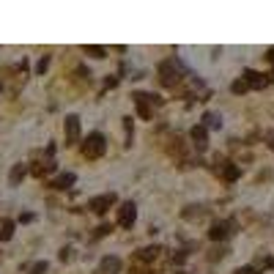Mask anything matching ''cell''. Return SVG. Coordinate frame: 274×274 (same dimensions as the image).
Masks as SVG:
<instances>
[{"label": "cell", "instance_id": "cell-1", "mask_svg": "<svg viewBox=\"0 0 274 274\" xmlns=\"http://www.w3.org/2000/svg\"><path fill=\"white\" fill-rule=\"evenodd\" d=\"M159 85H176L178 80H181V61L178 58H164L162 63H159Z\"/></svg>", "mask_w": 274, "mask_h": 274}, {"label": "cell", "instance_id": "cell-2", "mask_svg": "<svg viewBox=\"0 0 274 274\" xmlns=\"http://www.w3.org/2000/svg\"><path fill=\"white\" fill-rule=\"evenodd\" d=\"M104 148H107L104 135L102 132H91V135L85 137V143H82V157L85 159H99L104 154Z\"/></svg>", "mask_w": 274, "mask_h": 274}, {"label": "cell", "instance_id": "cell-3", "mask_svg": "<svg viewBox=\"0 0 274 274\" xmlns=\"http://www.w3.org/2000/svg\"><path fill=\"white\" fill-rule=\"evenodd\" d=\"M132 99H135V104H137L140 118H145V121H151V104H162V99L154 93H135Z\"/></svg>", "mask_w": 274, "mask_h": 274}, {"label": "cell", "instance_id": "cell-4", "mask_svg": "<svg viewBox=\"0 0 274 274\" xmlns=\"http://www.w3.org/2000/svg\"><path fill=\"white\" fill-rule=\"evenodd\" d=\"M135 217H137V206L132 203V200H126V203L118 208V225H121V228H132V225H135Z\"/></svg>", "mask_w": 274, "mask_h": 274}, {"label": "cell", "instance_id": "cell-5", "mask_svg": "<svg viewBox=\"0 0 274 274\" xmlns=\"http://www.w3.org/2000/svg\"><path fill=\"white\" fill-rule=\"evenodd\" d=\"M63 132H66V143L74 145L77 140H80V118H77V115H68V118H66V126H63Z\"/></svg>", "mask_w": 274, "mask_h": 274}, {"label": "cell", "instance_id": "cell-6", "mask_svg": "<svg viewBox=\"0 0 274 274\" xmlns=\"http://www.w3.org/2000/svg\"><path fill=\"white\" fill-rule=\"evenodd\" d=\"M233 233V222H214L211 230H208V239L211 241H222Z\"/></svg>", "mask_w": 274, "mask_h": 274}, {"label": "cell", "instance_id": "cell-7", "mask_svg": "<svg viewBox=\"0 0 274 274\" xmlns=\"http://www.w3.org/2000/svg\"><path fill=\"white\" fill-rule=\"evenodd\" d=\"M115 206V195L113 192H107V195H99V198L91 200V208H93L96 214H104L107 208H113Z\"/></svg>", "mask_w": 274, "mask_h": 274}, {"label": "cell", "instance_id": "cell-8", "mask_svg": "<svg viewBox=\"0 0 274 274\" xmlns=\"http://www.w3.org/2000/svg\"><path fill=\"white\" fill-rule=\"evenodd\" d=\"M99 272L102 274H118L121 272V260H118L115 255H107V258H102V263H99Z\"/></svg>", "mask_w": 274, "mask_h": 274}, {"label": "cell", "instance_id": "cell-9", "mask_svg": "<svg viewBox=\"0 0 274 274\" xmlns=\"http://www.w3.org/2000/svg\"><path fill=\"white\" fill-rule=\"evenodd\" d=\"M74 181H77L74 173H61L58 178H52V181H49V186H52V189H68Z\"/></svg>", "mask_w": 274, "mask_h": 274}, {"label": "cell", "instance_id": "cell-10", "mask_svg": "<svg viewBox=\"0 0 274 274\" xmlns=\"http://www.w3.org/2000/svg\"><path fill=\"white\" fill-rule=\"evenodd\" d=\"M244 82L250 85V88H263V85H266V77L258 74V71H252V68H247V71H244Z\"/></svg>", "mask_w": 274, "mask_h": 274}, {"label": "cell", "instance_id": "cell-11", "mask_svg": "<svg viewBox=\"0 0 274 274\" xmlns=\"http://www.w3.org/2000/svg\"><path fill=\"white\" fill-rule=\"evenodd\" d=\"M189 135H192V140H195L198 148H206V143H208V132H206V126H195Z\"/></svg>", "mask_w": 274, "mask_h": 274}, {"label": "cell", "instance_id": "cell-12", "mask_svg": "<svg viewBox=\"0 0 274 274\" xmlns=\"http://www.w3.org/2000/svg\"><path fill=\"white\" fill-rule=\"evenodd\" d=\"M25 176H27V164L20 162V164H14V167H11V176H8V181H11V186H17Z\"/></svg>", "mask_w": 274, "mask_h": 274}, {"label": "cell", "instance_id": "cell-13", "mask_svg": "<svg viewBox=\"0 0 274 274\" xmlns=\"http://www.w3.org/2000/svg\"><path fill=\"white\" fill-rule=\"evenodd\" d=\"M181 217H184V219L206 217V208H203V206H186V208H181Z\"/></svg>", "mask_w": 274, "mask_h": 274}, {"label": "cell", "instance_id": "cell-14", "mask_svg": "<svg viewBox=\"0 0 274 274\" xmlns=\"http://www.w3.org/2000/svg\"><path fill=\"white\" fill-rule=\"evenodd\" d=\"M159 247H145V250H140V252H135V260H154V258H159Z\"/></svg>", "mask_w": 274, "mask_h": 274}, {"label": "cell", "instance_id": "cell-15", "mask_svg": "<svg viewBox=\"0 0 274 274\" xmlns=\"http://www.w3.org/2000/svg\"><path fill=\"white\" fill-rule=\"evenodd\" d=\"M55 170V162H39V164H33V167H30V173H33V176H47V173H52Z\"/></svg>", "mask_w": 274, "mask_h": 274}, {"label": "cell", "instance_id": "cell-16", "mask_svg": "<svg viewBox=\"0 0 274 274\" xmlns=\"http://www.w3.org/2000/svg\"><path fill=\"white\" fill-rule=\"evenodd\" d=\"M14 236V222L11 219H3L0 222V241H8Z\"/></svg>", "mask_w": 274, "mask_h": 274}, {"label": "cell", "instance_id": "cell-17", "mask_svg": "<svg viewBox=\"0 0 274 274\" xmlns=\"http://www.w3.org/2000/svg\"><path fill=\"white\" fill-rule=\"evenodd\" d=\"M49 269V263L47 260H36L33 266H27V274H44Z\"/></svg>", "mask_w": 274, "mask_h": 274}, {"label": "cell", "instance_id": "cell-18", "mask_svg": "<svg viewBox=\"0 0 274 274\" xmlns=\"http://www.w3.org/2000/svg\"><path fill=\"white\" fill-rule=\"evenodd\" d=\"M203 121H206V126H208V129H219V115H217V113H206Z\"/></svg>", "mask_w": 274, "mask_h": 274}, {"label": "cell", "instance_id": "cell-19", "mask_svg": "<svg viewBox=\"0 0 274 274\" xmlns=\"http://www.w3.org/2000/svg\"><path fill=\"white\" fill-rule=\"evenodd\" d=\"M222 176H225L228 181H236V178H239V167H236V164H225V170H222Z\"/></svg>", "mask_w": 274, "mask_h": 274}, {"label": "cell", "instance_id": "cell-20", "mask_svg": "<svg viewBox=\"0 0 274 274\" xmlns=\"http://www.w3.org/2000/svg\"><path fill=\"white\" fill-rule=\"evenodd\" d=\"M82 49H85L88 55H93V58H104V55H107V49H104V47H82Z\"/></svg>", "mask_w": 274, "mask_h": 274}, {"label": "cell", "instance_id": "cell-21", "mask_svg": "<svg viewBox=\"0 0 274 274\" xmlns=\"http://www.w3.org/2000/svg\"><path fill=\"white\" fill-rule=\"evenodd\" d=\"M247 88H250V85H247L244 80H236V82H233V85H230V91H233V93H244Z\"/></svg>", "mask_w": 274, "mask_h": 274}, {"label": "cell", "instance_id": "cell-22", "mask_svg": "<svg viewBox=\"0 0 274 274\" xmlns=\"http://www.w3.org/2000/svg\"><path fill=\"white\" fill-rule=\"evenodd\" d=\"M47 66H49V55H44V58L39 61V66H36V71H39V74H44V71H47Z\"/></svg>", "mask_w": 274, "mask_h": 274}, {"label": "cell", "instance_id": "cell-23", "mask_svg": "<svg viewBox=\"0 0 274 274\" xmlns=\"http://www.w3.org/2000/svg\"><path fill=\"white\" fill-rule=\"evenodd\" d=\"M236 274H258V269H255V266H239V269H236Z\"/></svg>", "mask_w": 274, "mask_h": 274}, {"label": "cell", "instance_id": "cell-24", "mask_svg": "<svg viewBox=\"0 0 274 274\" xmlns=\"http://www.w3.org/2000/svg\"><path fill=\"white\" fill-rule=\"evenodd\" d=\"M110 233V225H102V228H96V239H99V236H107Z\"/></svg>", "mask_w": 274, "mask_h": 274}, {"label": "cell", "instance_id": "cell-25", "mask_svg": "<svg viewBox=\"0 0 274 274\" xmlns=\"http://www.w3.org/2000/svg\"><path fill=\"white\" fill-rule=\"evenodd\" d=\"M68 258H71V247H63V250H61V260H68Z\"/></svg>", "mask_w": 274, "mask_h": 274}, {"label": "cell", "instance_id": "cell-26", "mask_svg": "<svg viewBox=\"0 0 274 274\" xmlns=\"http://www.w3.org/2000/svg\"><path fill=\"white\" fill-rule=\"evenodd\" d=\"M269 145H272V148H274V137H272V143H269Z\"/></svg>", "mask_w": 274, "mask_h": 274}]
</instances>
